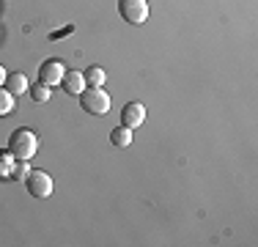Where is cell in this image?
Listing matches in <instances>:
<instances>
[{"mask_svg": "<svg viewBox=\"0 0 258 247\" xmlns=\"http://www.w3.org/2000/svg\"><path fill=\"white\" fill-rule=\"evenodd\" d=\"M36 151H39V138H36L33 129H14L9 138V154L14 159H33Z\"/></svg>", "mask_w": 258, "mask_h": 247, "instance_id": "6da1fadb", "label": "cell"}, {"mask_svg": "<svg viewBox=\"0 0 258 247\" xmlns=\"http://www.w3.org/2000/svg\"><path fill=\"white\" fill-rule=\"evenodd\" d=\"M80 107L91 115H104L110 113V94L104 88H85L80 94Z\"/></svg>", "mask_w": 258, "mask_h": 247, "instance_id": "7a4b0ae2", "label": "cell"}, {"mask_svg": "<svg viewBox=\"0 0 258 247\" xmlns=\"http://www.w3.org/2000/svg\"><path fill=\"white\" fill-rule=\"evenodd\" d=\"M118 14L129 25H143L149 20V0H118Z\"/></svg>", "mask_w": 258, "mask_h": 247, "instance_id": "3957f363", "label": "cell"}, {"mask_svg": "<svg viewBox=\"0 0 258 247\" xmlns=\"http://www.w3.org/2000/svg\"><path fill=\"white\" fill-rule=\"evenodd\" d=\"M25 190L33 198H50L52 195V176L47 170H30L25 176Z\"/></svg>", "mask_w": 258, "mask_h": 247, "instance_id": "277c9868", "label": "cell"}, {"mask_svg": "<svg viewBox=\"0 0 258 247\" xmlns=\"http://www.w3.org/2000/svg\"><path fill=\"white\" fill-rule=\"evenodd\" d=\"M63 74H66V66L60 64L58 58H50V60H44V64L39 66V83H44V85H60V80H63Z\"/></svg>", "mask_w": 258, "mask_h": 247, "instance_id": "5b68a950", "label": "cell"}, {"mask_svg": "<svg viewBox=\"0 0 258 247\" xmlns=\"http://www.w3.org/2000/svg\"><path fill=\"white\" fill-rule=\"evenodd\" d=\"M143 121H146V107H143V104H140V102L124 104V110H121V127L138 129Z\"/></svg>", "mask_w": 258, "mask_h": 247, "instance_id": "8992f818", "label": "cell"}, {"mask_svg": "<svg viewBox=\"0 0 258 247\" xmlns=\"http://www.w3.org/2000/svg\"><path fill=\"white\" fill-rule=\"evenodd\" d=\"M60 85H63V91L66 94H72V96H80L85 91V77H83V72H66L63 74V80H60Z\"/></svg>", "mask_w": 258, "mask_h": 247, "instance_id": "52a82bcc", "label": "cell"}, {"mask_svg": "<svg viewBox=\"0 0 258 247\" xmlns=\"http://www.w3.org/2000/svg\"><path fill=\"white\" fill-rule=\"evenodd\" d=\"M3 88H9L14 96H22V94H28L30 83H28V77H25L22 72H11V74H6V83H3Z\"/></svg>", "mask_w": 258, "mask_h": 247, "instance_id": "ba28073f", "label": "cell"}, {"mask_svg": "<svg viewBox=\"0 0 258 247\" xmlns=\"http://www.w3.org/2000/svg\"><path fill=\"white\" fill-rule=\"evenodd\" d=\"M110 143L118 146V148L132 146V129H129V127H115V129H110Z\"/></svg>", "mask_w": 258, "mask_h": 247, "instance_id": "9c48e42d", "label": "cell"}, {"mask_svg": "<svg viewBox=\"0 0 258 247\" xmlns=\"http://www.w3.org/2000/svg\"><path fill=\"white\" fill-rule=\"evenodd\" d=\"M83 77H85V85H88V88H102L107 74H104L102 66H88V72H83Z\"/></svg>", "mask_w": 258, "mask_h": 247, "instance_id": "30bf717a", "label": "cell"}, {"mask_svg": "<svg viewBox=\"0 0 258 247\" xmlns=\"http://www.w3.org/2000/svg\"><path fill=\"white\" fill-rule=\"evenodd\" d=\"M11 113H14V94L0 85V118H6Z\"/></svg>", "mask_w": 258, "mask_h": 247, "instance_id": "8fae6325", "label": "cell"}, {"mask_svg": "<svg viewBox=\"0 0 258 247\" xmlns=\"http://www.w3.org/2000/svg\"><path fill=\"white\" fill-rule=\"evenodd\" d=\"M28 94H30V99H33L36 104H44L47 99H50V85H44V83L30 85V88H28Z\"/></svg>", "mask_w": 258, "mask_h": 247, "instance_id": "7c38bea8", "label": "cell"}, {"mask_svg": "<svg viewBox=\"0 0 258 247\" xmlns=\"http://www.w3.org/2000/svg\"><path fill=\"white\" fill-rule=\"evenodd\" d=\"M17 159L9 151H0V178H11V168H14Z\"/></svg>", "mask_w": 258, "mask_h": 247, "instance_id": "4fadbf2b", "label": "cell"}, {"mask_svg": "<svg viewBox=\"0 0 258 247\" xmlns=\"http://www.w3.org/2000/svg\"><path fill=\"white\" fill-rule=\"evenodd\" d=\"M30 173V168H28V159H17L14 162V168H11V178H17V181H22Z\"/></svg>", "mask_w": 258, "mask_h": 247, "instance_id": "5bb4252c", "label": "cell"}, {"mask_svg": "<svg viewBox=\"0 0 258 247\" xmlns=\"http://www.w3.org/2000/svg\"><path fill=\"white\" fill-rule=\"evenodd\" d=\"M6 74H9V72H6V66H0V85L6 83Z\"/></svg>", "mask_w": 258, "mask_h": 247, "instance_id": "9a60e30c", "label": "cell"}]
</instances>
